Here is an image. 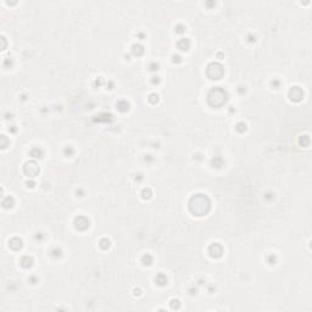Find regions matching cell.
<instances>
[{"mask_svg":"<svg viewBox=\"0 0 312 312\" xmlns=\"http://www.w3.org/2000/svg\"><path fill=\"white\" fill-rule=\"evenodd\" d=\"M210 206H211V202L204 194H196L189 201V208L195 216L206 215L210 211Z\"/></svg>","mask_w":312,"mask_h":312,"instance_id":"1","label":"cell"},{"mask_svg":"<svg viewBox=\"0 0 312 312\" xmlns=\"http://www.w3.org/2000/svg\"><path fill=\"white\" fill-rule=\"evenodd\" d=\"M208 104L213 107H220L227 101V93L220 87H216L208 92L207 94Z\"/></svg>","mask_w":312,"mask_h":312,"instance_id":"2","label":"cell"},{"mask_svg":"<svg viewBox=\"0 0 312 312\" xmlns=\"http://www.w3.org/2000/svg\"><path fill=\"white\" fill-rule=\"evenodd\" d=\"M206 73L207 76L211 79H221L222 76H223L224 71H223V67H222L220 63H210L207 66V69H206Z\"/></svg>","mask_w":312,"mask_h":312,"instance_id":"3","label":"cell"},{"mask_svg":"<svg viewBox=\"0 0 312 312\" xmlns=\"http://www.w3.org/2000/svg\"><path fill=\"white\" fill-rule=\"evenodd\" d=\"M23 171H24V173H26L28 177H34L37 176L38 173H39V166L35 163V162H27L26 165H24V167H23Z\"/></svg>","mask_w":312,"mask_h":312,"instance_id":"4","label":"cell"},{"mask_svg":"<svg viewBox=\"0 0 312 312\" xmlns=\"http://www.w3.org/2000/svg\"><path fill=\"white\" fill-rule=\"evenodd\" d=\"M74 227L77 228L78 231H85L89 227V221L85 217H83V216H79V217H77L74 221Z\"/></svg>","mask_w":312,"mask_h":312,"instance_id":"5","label":"cell"},{"mask_svg":"<svg viewBox=\"0 0 312 312\" xmlns=\"http://www.w3.org/2000/svg\"><path fill=\"white\" fill-rule=\"evenodd\" d=\"M289 97L291 100H294V101H299V100H301V98L304 97V93L302 90L299 87H294V88H291L290 89V92H289Z\"/></svg>","mask_w":312,"mask_h":312,"instance_id":"6","label":"cell"},{"mask_svg":"<svg viewBox=\"0 0 312 312\" xmlns=\"http://www.w3.org/2000/svg\"><path fill=\"white\" fill-rule=\"evenodd\" d=\"M208 254L212 257H220L222 255V246L220 244H212L208 247Z\"/></svg>","mask_w":312,"mask_h":312,"instance_id":"7","label":"cell"},{"mask_svg":"<svg viewBox=\"0 0 312 312\" xmlns=\"http://www.w3.org/2000/svg\"><path fill=\"white\" fill-rule=\"evenodd\" d=\"M9 245L12 250H20L22 247V240L20 238H12L9 241Z\"/></svg>","mask_w":312,"mask_h":312,"instance_id":"8","label":"cell"},{"mask_svg":"<svg viewBox=\"0 0 312 312\" xmlns=\"http://www.w3.org/2000/svg\"><path fill=\"white\" fill-rule=\"evenodd\" d=\"M189 45H190V43H189V40L187 39V38H183V39H181L179 42L177 43V47L179 48L181 50H188Z\"/></svg>","mask_w":312,"mask_h":312,"instance_id":"9","label":"cell"},{"mask_svg":"<svg viewBox=\"0 0 312 312\" xmlns=\"http://www.w3.org/2000/svg\"><path fill=\"white\" fill-rule=\"evenodd\" d=\"M155 282L158 285H165L167 283V278H166V276H165L163 273H158V274L156 276V278H155Z\"/></svg>","mask_w":312,"mask_h":312,"instance_id":"10","label":"cell"},{"mask_svg":"<svg viewBox=\"0 0 312 312\" xmlns=\"http://www.w3.org/2000/svg\"><path fill=\"white\" fill-rule=\"evenodd\" d=\"M32 263H33V260H32V257H29V256H24L21 260V265H22V267H24V268H28V267H31Z\"/></svg>","mask_w":312,"mask_h":312,"instance_id":"11","label":"cell"},{"mask_svg":"<svg viewBox=\"0 0 312 312\" xmlns=\"http://www.w3.org/2000/svg\"><path fill=\"white\" fill-rule=\"evenodd\" d=\"M31 156L34 157V158H40L43 156V151L39 148H34V149L31 150Z\"/></svg>","mask_w":312,"mask_h":312,"instance_id":"12","label":"cell"},{"mask_svg":"<svg viewBox=\"0 0 312 312\" xmlns=\"http://www.w3.org/2000/svg\"><path fill=\"white\" fill-rule=\"evenodd\" d=\"M132 53L134 54V55H137V56H139V55H142V54L144 53V49H143L142 45H133V48H132Z\"/></svg>","mask_w":312,"mask_h":312,"instance_id":"13","label":"cell"},{"mask_svg":"<svg viewBox=\"0 0 312 312\" xmlns=\"http://www.w3.org/2000/svg\"><path fill=\"white\" fill-rule=\"evenodd\" d=\"M3 205H4V207H6V208L12 207V205H14V199L10 198V196H8V198H5V199L3 200Z\"/></svg>","mask_w":312,"mask_h":312,"instance_id":"14","label":"cell"},{"mask_svg":"<svg viewBox=\"0 0 312 312\" xmlns=\"http://www.w3.org/2000/svg\"><path fill=\"white\" fill-rule=\"evenodd\" d=\"M117 107H118L120 111H126V110H128V103L124 101V100H122V101H120V103L117 104Z\"/></svg>","mask_w":312,"mask_h":312,"instance_id":"15","label":"cell"},{"mask_svg":"<svg viewBox=\"0 0 312 312\" xmlns=\"http://www.w3.org/2000/svg\"><path fill=\"white\" fill-rule=\"evenodd\" d=\"M100 246L103 247V249H107V247L110 246V240H107V239H101V240H100Z\"/></svg>","mask_w":312,"mask_h":312,"instance_id":"16","label":"cell"},{"mask_svg":"<svg viewBox=\"0 0 312 312\" xmlns=\"http://www.w3.org/2000/svg\"><path fill=\"white\" fill-rule=\"evenodd\" d=\"M151 262H152V257L150 256V255H145V256H143V263L144 265H151Z\"/></svg>","mask_w":312,"mask_h":312,"instance_id":"17","label":"cell"},{"mask_svg":"<svg viewBox=\"0 0 312 312\" xmlns=\"http://www.w3.org/2000/svg\"><path fill=\"white\" fill-rule=\"evenodd\" d=\"M142 194H143V198L144 199H149L150 196H151V190L150 189H144Z\"/></svg>","mask_w":312,"mask_h":312,"instance_id":"18","label":"cell"},{"mask_svg":"<svg viewBox=\"0 0 312 312\" xmlns=\"http://www.w3.org/2000/svg\"><path fill=\"white\" fill-rule=\"evenodd\" d=\"M237 129L239 131V132H244L245 129H246V126H245V123H238L237 124Z\"/></svg>","mask_w":312,"mask_h":312,"instance_id":"19","label":"cell"},{"mask_svg":"<svg viewBox=\"0 0 312 312\" xmlns=\"http://www.w3.org/2000/svg\"><path fill=\"white\" fill-rule=\"evenodd\" d=\"M157 98H158V97H157V94H151V95H150V98H149V101L154 104L155 101H157Z\"/></svg>","mask_w":312,"mask_h":312,"instance_id":"20","label":"cell"},{"mask_svg":"<svg viewBox=\"0 0 312 312\" xmlns=\"http://www.w3.org/2000/svg\"><path fill=\"white\" fill-rule=\"evenodd\" d=\"M171 302H172L171 304L172 309H178V307H179V301H178V300H172Z\"/></svg>","mask_w":312,"mask_h":312,"instance_id":"21","label":"cell"},{"mask_svg":"<svg viewBox=\"0 0 312 312\" xmlns=\"http://www.w3.org/2000/svg\"><path fill=\"white\" fill-rule=\"evenodd\" d=\"M176 32H177V33H183V32H184V27L179 24V26L176 27Z\"/></svg>","mask_w":312,"mask_h":312,"instance_id":"22","label":"cell"},{"mask_svg":"<svg viewBox=\"0 0 312 312\" xmlns=\"http://www.w3.org/2000/svg\"><path fill=\"white\" fill-rule=\"evenodd\" d=\"M157 67H158V66H157V65H155V63H152V65H151V69H152V71H155V69H157Z\"/></svg>","mask_w":312,"mask_h":312,"instance_id":"23","label":"cell"},{"mask_svg":"<svg viewBox=\"0 0 312 312\" xmlns=\"http://www.w3.org/2000/svg\"><path fill=\"white\" fill-rule=\"evenodd\" d=\"M179 59H181L179 56H173V61H174V62H176V61L178 62V61H179Z\"/></svg>","mask_w":312,"mask_h":312,"instance_id":"24","label":"cell"}]
</instances>
